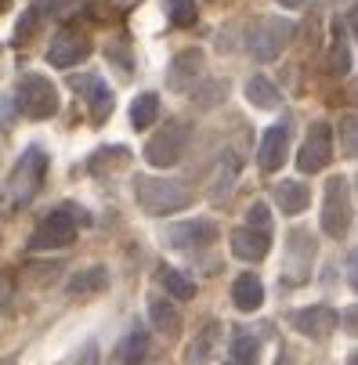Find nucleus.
Listing matches in <instances>:
<instances>
[{
  "instance_id": "nucleus-1",
  "label": "nucleus",
  "mask_w": 358,
  "mask_h": 365,
  "mask_svg": "<svg viewBox=\"0 0 358 365\" xmlns=\"http://www.w3.org/2000/svg\"><path fill=\"white\" fill-rule=\"evenodd\" d=\"M44 174H47V152L40 145H29L19 155V163H15L8 185H4V199H0V202H4V210H22V206L36 195Z\"/></svg>"
},
{
  "instance_id": "nucleus-2",
  "label": "nucleus",
  "mask_w": 358,
  "mask_h": 365,
  "mask_svg": "<svg viewBox=\"0 0 358 365\" xmlns=\"http://www.w3.org/2000/svg\"><path fill=\"white\" fill-rule=\"evenodd\" d=\"M134 195H138V206L152 217H163V214H178L192 202L188 188L178 185V181H167V178H138L134 181Z\"/></svg>"
},
{
  "instance_id": "nucleus-3",
  "label": "nucleus",
  "mask_w": 358,
  "mask_h": 365,
  "mask_svg": "<svg viewBox=\"0 0 358 365\" xmlns=\"http://www.w3.org/2000/svg\"><path fill=\"white\" fill-rule=\"evenodd\" d=\"M15 106L29 120H51L58 113V87L40 73H26L15 87Z\"/></svg>"
},
{
  "instance_id": "nucleus-4",
  "label": "nucleus",
  "mask_w": 358,
  "mask_h": 365,
  "mask_svg": "<svg viewBox=\"0 0 358 365\" xmlns=\"http://www.w3.org/2000/svg\"><path fill=\"white\" fill-rule=\"evenodd\" d=\"M185 145H188V123L185 120H170V123H163L156 134L148 138L145 160L152 167H174L185 155Z\"/></svg>"
},
{
  "instance_id": "nucleus-5",
  "label": "nucleus",
  "mask_w": 358,
  "mask_h": 365,
  "mask_svg": "<svg viewBox=\"0 0 358 365\" xmlns=\"http://www.w3.org/2000/svg\"><path fill=\"white\" fill-rule=\"evenodd\" d=\"M290 33H293V26H290L286 19H261L257 26L246 33V51H250L257 62H275V58L282 55Z\"/></svg>"
},
{
  "instance_id": "nucleus-6",
  "label": "nucleus",
  "mask_w": 358,
  "mask_h": 365,
  "mask_svg": "<svg viewBox=\"0 0 358 365\" xmlns=\"http://www.w3.org/2000/svg\"><path fill=\"white\" fill-rule=\"evenodd\" d=\"M76 232L80 225L66 214V206H58L36 225V232L29 235V250H66L76 242Z\"/></svg>"
},
{
  "instance_id": "nucleus-7",
  "label": "nucleus",
  "mask_w": 358,
  "mask_h": 365,
  "mask_svg": "<svg viewBox=\"0 0 358 365\" xmlns=\"http://www.w3.org/2000/svg\"><path fill=\"white\" fill-rule=\"evenodd\" d=\"M351 228V199H347V181L337 174L326 181V202H322V232L340 239Z\"/></svg>"
},
{
  "instance_id": "nucleus-8",
  "label": "nucleus",
  "mask_w": 358,
  "mask_h": 365,
  "mask_svg": "<svg viewBox=\"0 0 358 365\" xmlns=\"http://www.w3.org/2000/svg\"><path fill=\"white\" fill-rule=\"evenodd\" d=\"M333 155V130L326 123H312L308 138L300 145V155H297V170L300 174H319Z\"/></svg>"
},
{
  "instance_id": "nucleus-9",
  "label": "nucleus",
  "mask_w": 358,
  "mask_h": 365,
  "mask_svg": "<svg viewBox=\"0 0 358 365\" xmlns=\"http://www.w3.org/2000/svg\"><path fill=\"white\" fill-rule=\"evenodd\" d=\"M218 239V225L207 221V217H195V221H181V225H170L163 232V242L174 246V250H195V246H210Z\"/></svg>"
},
{
  "instance_id": "nucleus-10",
  "label": "nucleus",
  "mask_w": 358,
  "mask_h": 365,
  "mask_svg": "<svg viewBox=\"0 0 358 365\" xmlns=\"http://www.w3.org/2000/svg\"><path fill=\"white\" fill-rule=\"evenodd\" d=\"M69 87L80 94V98H87L91 101V116H94V123H106L109 120V109H113V91L106 87V80L101 76H94V73H87V76H69Z\"/></svg>"
},
{
  "instance_id": "nucleus-11",
  "label": "nucleus",
  "mask_w": 358,
  "mask_h": 365,
  "mask_svg": "<svg viewBox=\"0 0 358 365\" xmlns=\"http://www.w3.org/2000/svg\"><path fill=\"white\" fill-rule=\"evenodd\" d=\"M87 55H91V40L83 33H73V29H62L47 47V62L58 66V69H69V66H76Z\"/></svg>"
},
{
  "instance_id": "nucleus-12",
  "label": "nucleus",
  "mask_w": 358,
  "mask_h": 365,
  "mask_svg": "<svg viewBox=\"0 0 358 365\" xmlns=\"http://www.w3.org/2000/svg\"><path fill=\"white\" fill-rule=\"evenodd\" d=\"M293 329L312 336V340H322L337 329V311L326 307V304H312V307H300L293 311Z\"/></svg>"
},
{
  "instance_id": "nucleus-13",
  "label": "nucleus",
  "mask_w": 358,
  "mask_h": 365,
  "mask_svg": "<svg viewBox=\"0 0 358 365\" xmlns=\"http://www.w3.org/2000/svg\"><path fill=\"white\" fill-rule=\"evenodd\" d=\"M286 152H290V130L282 123L279 127H268L265 138H261V148H257V167L265 174H275L286 163Z\"/></svg>"
},
{
  "instance_id": "nucleus-14",
  "label": "nucleus",
  "mask_w": 358,
  "mask_h": 365,
  "mask_svg": "<svg viewBox=\"0 0 358 365\" xmlns=\"http://www.w3.org/2000/svg\"><path fill=\"white\" fill-rule=\"evenodd\" d=\"M268 250H272V232H268V228L242 225V228L232 232V253H235L239 260H261Z\"/></svg>"
},
{
  "instance_id": "nucleus-15",
  "label": "nucleus",
  "mask_w": 358,
  "mask_h": 365,
  "mask_svg": "<svg viewBox=\"0 0 358 365\" xmlns=\"http://www.w3.org/2000/svg\"><path fill=\"white\" fill-rule=\"evenodd\" d=\"M199 73H203V51H181V55L174 58V66H170V91H188L195 80H199Z\"/></svg>"
},
{
  "instance_id": "nucleus-16",
  "label": "nucleus",
  "mask_w": 358,
  "mask_h": 365,
  "mask_svg": "<svg viewBox=\"0 0 358 365\" xmlns=\"http://www.w3.org/2000/svg\"><path fill=\"white\" fill-rule=\"evenodd\" d=\"M272 195L279 202V210L290 214V217L304 214V210H308V202H312V192H308V185H304V181H279Z\"/></svg>"
},
{
  "instance_id": "nucleus-17",
  "label": "nucleus",
  "mask_w": 358,
  "mask_h": 365,
  "mask_svg": "<svg viewBox=\"0 0 358 365\" xmlns=\"http://www.w3.org/2000/svg\"><path fill=\"white\" fill-rule=\"evenodd\" d=\"M232 300H235L239 311H257V307L265 304V286H261V279L250 275V272H242V275L232 282Z\"/></svg>"
},
{
  "instance_id": "nucleus-18",
  "label": "nucleus",
  "mask_w": 358,
  "mask_h": 365,
  "mask_svg": "<svg viewBox=\"0 0 358 365\" xmlns=\"http://www.w3.org/2000/svg\"><path fill=\"white\" fill-rule=\"evenodd\" d=\"M148 333L145 329H131L120 344H116V361L120 365H145L148 361Z\"/></svg>"
},
{
  "instance_id": "nucleus-19",
  "label": "nucleus",
  "mask_w": 358,
  "mask_h": 365,
  "mask_svg": "<svg viewBox=\"0 0 358 365\" xmlns=\"http://www.w3.org/2000/svg\"><path fill=\"white\" fill-rule=\"evenodd\" d=\"M218 336H221V326H218V322H210L207 329H199V333L192 336L188 351H185V361H188V365H203V361H210V358H214V351H218Z\"/></svg>"
},
{
  "instance_id": "nucleus-20",
  "label": "nucleus",
  "mask_w": 358,
  "mask_h": 365,
  "mask_svg": "<svg viewBox=\"0 0 358 365\" xmlns=\"http://www.w3.org/2000/svg\"><path fill=\"white\" fill-rule=\"evenodd\" d=\"M235 178H239V160L232 152H225L221 160H218V167H214V178H210V199H225L228 192H232V185H235Z\"/></svg>"
},
{
  "instance_id": "nucleus-21",
  "label": "nucleus",
  "mask_w": 358,
  "mask_h": 365,
  "mask_svg": "<svg viewBox=\"0 0 358 365\" xmlns=\"http://www.w3.org/2000/svg\"><path fill=\"white\" fill-rule=\"evenodd\" d=\"M131 160V152L123 148V145H106V148H98L91 160H87V174H94V178H106L113 167H123Z\"/></svg>"
},
{
  "instance_id": "nucleus-22",
  "label": "nucleus",
  "mask_w": 358,
  "mask_h": 365,
  "mask_svg": "<svg viewBox=\"0 0 358 365\" xmlns=\"http://www.w3.org/2000/svg\"><path fill=\"white\" fill-rule=\"evenodd\" d=\"M246 101H250V106H257V109H275L282 98H279V87L268 76H250L246 80Z\"/></svg>"
},
{
  "instance_id": "nucleus-23",
  "label": "nucleus",
  "mask_w": 358,
  "mask_h": 365,
  "mask_svg": "<svg viewBox=\"0 0 358 365\" xmlns=\"http://www.w3.org/2000/svg\"><path fill=\"white\" fill-rule=\"evenodd\" d=\"M148 315H152V326H156L160 333H167V336H174V333L181 329L178 307H174L170 300H163V297H152V300H148Z\"/></svg>"
},
{
  "instance_id": "nucleus-24",
  "label": "nucleus",
  "mask_w": 358,
  "mask_h": 365,
  "mask_svg": "<svg viewBox=\"0 0 358 365\" xmlns=\"http://www.w3.org/2000/svg\"><path fill=\"white\" fill-rule=\"evenodd\" d=\"M106 286H109V272L94 264V268H87V272H76L66 289H69V297H87V293H101Z\"/></svg>"
},
{
  "instance_id": "nucleus-25",
  "label": "nucleus",
  "mask_w": 358,
  "mask_h": 365,
  "mask_svg": "<svg viewBox=\"0 0 358 365\" xmlns=\"http://www.w3.org/2000/svg\"><path fill=\"white\" fill-rule=\"evenodd\" d=\"M156 116H160V94H138L134 101H131V127L134 130H145V127H152L156 123Z\"/></svg>"
},
{
  "instance_id": "nucleus-26",
  "label": "nucleus",
  "mask_w": 358,
  "mask_h": 365,
  "mask_svg": "<svg viewBox=\"0 0 358 365\" xmlns=\"http://www.w3.org/2000/svg\"><path fill=\"white\" fill-rule=\"evenodd\" d=\"M232 358H235V365H257V358H261L257 336L246 333V329H235V336H232Z\"/></svg>"
},
{
  "instance_id": "nucleus-27",
  "label": "nucleus",
  "mask_w": 358,
  "mask_h": 365,
  "mask_svg": "<svg viewBox=\"0 0 358 365\" xmlns=\"http://www.w3.org/2000/svg\"><path fill=\"white\" fill-rule=\"evenodd\" d=\"M76 8V0H36L33 4V11H26L33 22H55V19H62V15H69Z\"/></svg>"
},
{
  "instance_id": "nucleus-28",
  "label": "nucleus",
  "mask_w": 358,
  "mask_h": 365,
  "mask_svg": "<svg viewBox=\"0 0 358 365\" xmlns=\"http://www.w3.org/2000/svg\"><path fill=\"white\" fill-rule=\"evenodd\" d=\"M160 279H163V289H167L170 297H178V300H192V297H195V282H192L188 275H181V272L167 268Z\"/></svg>"
},
{
  "instance_id": "nucleus-29",
  "label": "nucleus",
  "mask_w": 358,
  "mask_h": 365,
  "mask_svg": "<svg viewBox=\"0 0 358 365\" xmlns=\"http://www.w3.org/2000/svg\"><path fill=\"white\" fill-rule=\"evenodd\" d=\"M167 11H170V22L188 29L195 22V0H167Z\"/></svg>"
},
{
  "instance_id": "nucleus-30",
  "label": "nucleus",
  "mask_w": 358,
  "mask_h": 365,
  "mask_svg": "<svg viewBox=\"0 0 358 365\" xmlns=\"http://www.w3.org/2000/svg\"><path fill=\"white\" fill-rule=\"evenodd\" d=\"M340 141H344V152L351 155V160H358V116H344Z\"/></svg>"
},
{
  "instance_id": "nucleus-31",
  "label": "nucleus",
  "mask_w": 358,
  "mask_h": 365,
  "mask_svg": "<svg viewBox=\"0 0 358 365\" xmlns=\"http://www.w3.org/2000/svg\"><path fill=\"white\" fill-rule=\"evenodd\" d=\"M347 69H351V51H347V43H344V40H337V43L329 47V73L344 76Z\"/></svg>"
},
{
  "instance_id": "nucleus-32",
  "label": "nucleus",
  "mask_w": 358,
  "mask_h": 365,
  "mask_svg": "<svg viewBox=\"0 0 358 365\" xmlns=\"http://www.w3.org/2000/svg\"><path fill=\"white\" fill-rule=\"evenodd\" d=\"M246 225H253V228H268V232H272V214H268V206H265V202H253V206H250V214H246Z\"/></svg>"
},
{
  "instance_id": "nucleus-33",
  "label": "nucleus",
  "mask_w": 358,
  "mask_h": 365,
  "mask_svg": "<svg viewBox=\"0 0 358 365\" xmlns=\"http://www.w3.org/2000/svg\"><path fill=\"white\" fill-rule=\"evenodd\" d=\"M109 62H113V66H120L123 73H131V69H134V66L127 62V47H123V43H109Z\"/></svg>"
},
{
  "instance_id": "nucleus-34",
  "label": "nucleus",
  "mask_w": 358,
  "mask_h": 365,
  "mask_svg": "<svg viewBox=\"0 0 358 365\" xmlns=\"http://www.w3.org/2000/svg\"><path fill=\"white\" fill-rule=\"evenodd\" d=\"M73 365H98V344H83L80 354L73 358Z\"/></svg>"
},
{
  "instance_id": "nucleus-35",
  "label": "nucleus",
  "mask_w": 358,
  "mask_h": 365,
  "mask_svg": "<svg viewBox=\"0 0 358 365\" xmlns=\"http://www.w3.org/2000/svg\"><path fill=\"white\" fill-rule=\"evenodd\" d=\"M62 206H66V214H69L80 228H87V225H91V214L83 210V206H76V202H62Z\"/></svg>"
},
{
  "instance_id": "nucleus-36",
  "label": "nucleus",
  "mask_w": 358,
  "mask_h": 365,
  "mask_svg": "<svg viewBox=\"0 0 358 365\" xmlns=\"http://www.w3.org/2000/svg\"><path fill=\"white\" fill-rule=\"evenodd\" d=\"M15 109H19V106H15V94H0V120L11 123V120H15V116H11Z\"/></svg>"
},
{
  "instance_id": "nucleus-37",
  "label": "nucleus",
  "mask_w": 358,
  "mask_h": 365,
  "mask_svg": "<svg viewBox=\"0 0 358 365\" xmlns=\"http://www.w3.org/2000/svg\"><path fill=\"white\" fill-rule=\"evenodd\" d=\"M0 311H11V275H0Z\"/></svg>"
},
{
  "instance_id": "nucleus-38",
  "label": "nucleus",
  "mask_w": 358,
  "mask_h": 365,
  "mask_svg": "<svg viewBox=\"0 0 358 365\" xmlns=\"http://www.w3.org/2000/svg\"><path fill=\"white\" fill-rule=\"evenodd\" d=\"M347 282H351V286L358 289V250H354V253L347 257Z\"/></svg>"
},
{
  "instance_id": "nucleus-39",
  "label": "nucleus",
  "mask_w": 358,
  "mask_h": 365,
  "mask_svg": "<svg viewBox=\"0 0 358 365\" xmlns=\"http://www.w3.org/2000/svg\"><path fill=\"white\" fill-rule=\"evenodd\" d=\"M347 22H351V33H354V36H358V4H354V8H351V15H347Z\"/></svg>"
},
{
  "instance_id": "nucleus-40",
  "label": "nucleus",
  "mask_w": 358,
  "mask_h": 365,
  "mask_svg": "<svg viewBox=\"0 0 358 365\" xmlns=\"http://www.w3.org/2000/svg\"><path fill=\"white\" fill-rule=\"evenodd\" d=\"M347 319H351L347 322V333H358V311H347Z\"/></svg>"
},
{
  "instance_id": "nucleus-41",
  "label": "nucleus",
  "mask_w": 358,
  "mask_h": 365,
  "mask_svg": "<svg viewBox=\"0 0 358 365\" xmlns=\"http://www.w3.org/2000/svg\"><path fill=\"white\" fill-rule=\"evenodd\" d=\"M113 4H120V8H134V4H141V0H113Z\"/></svg>"
},
{
  "instance_id": "nucleus-42",
  "label": "nucleus",
  "mask_w": 358,
  "mask_h": 365,
  "mask_svg": "<svg viewBox=\"0 0 358 365\" xmlns=\"http://www.w3.org/2000/svg\"><path fill=\"white\" fill-rule=\"evenodd\" d=\"M279 4H282V8H300L304 0H279Z\"/></svg>"
},
{
  "instance_id": "nucleus-43",
  "label": "nucleus",
  "mask_w": 358,
  "mask_h": 365,
  "mask_svg": "<svg viewBox=\"0 0 358 365\" xmlns=\"http://www.w3.org/2000/svg\"><path fill=\"white\" fill-rule=\"evenodd\" d=\"M8 4H11V0H0V11H8Z\"/></svg>"
},
{
  "instance_id": "nucleus-44",
  "label": "nucleus",
  "mask_w": 358,
  "mask_h": 365,
  "mask_svg": "<svg viewBox=\"0 0 358 365\" xmlns=\"http://www.w3.org/2000/svg\"><path fill=\"white\" fill-rule=\"evenodd\" d=\"M351 365H358V351H354V354H351Z\"/></svg>"
}]
</instances>
